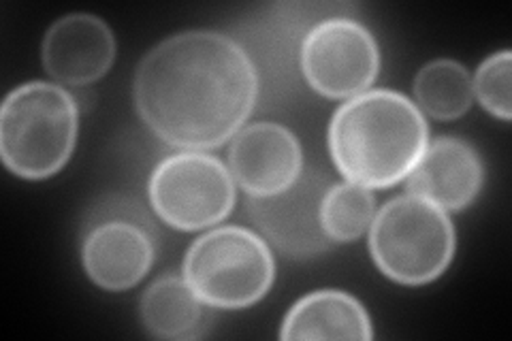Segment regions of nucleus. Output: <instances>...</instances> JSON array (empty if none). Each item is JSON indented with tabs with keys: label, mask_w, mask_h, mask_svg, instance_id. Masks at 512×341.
I'll use <instances>...</instances> for the list:
<instances>
[{
	"label": "nucleus",
	"mask_w": 512,
	"mask_h": 341,
	"mask_svg": "<svg viewBox=\"0 0 512 341\" xmlns=\"http://www.w3.org/2000/svg\"><path fill=\"white\" fill-rule=\"evenodd\" d=\"M376 201L372 190L352 182L331 184L320 203V224L333 243L359 239L372 226Z\"/></svg>",
	"instance_id": "16"
},
{
	"label": "nucleus",
	"mask_w": 512,
	"mask_h": 341,
	"mask_svg": "<svg viewBox=\"0 0 512 341\" xmlns=\"http://www.w3.org/2000/svg\"><path fill=\"white\" fill-rule=\"evenodd\" d=\"M485 167L474 145L459 137H440L427 145L408 175V192L444 211L472 205L483 188Z\"/></svg>",
	"instance_id": "12"
},
{
	"label": "nucleus",
	"mask_w": 512,
	"mask_h": 341,
	"mask_svg": "<svg viewBox=\"0 0 512 341\" xmlns=\"http://www.w3.org/2000/svg\"><path fill=\"white\" fill-rule=\"evenodd\" d=\"M141 322L152 337L188 341L207 335L212 327L210 305L190 288L184 275L167 273L143 292L139 305Z\"/></svg>",
	"instance_id": "13"
},
{
	"label": "nucleus",
	"mask_w": 512,
	"mask_h": 341,
	"mask_svg": "<svg viewBox=\"0 0 512 341\" xmlns=\"http://www.w3.org/2000/svg\"><path fill=\"white\" fill-rule=\"evenodd\" d=\"M370 250L389 280L421 286L438 280L455 256V229L444 209L414 194L382 205L370 226Z\"/></svg>",
	"instance_id": "4"
},
{
	"label": "nucleus",
	"mask_w": 512,
	"mask_h": 341,
	"mask_svg": "<svg viewBox=\"0 0 512 341\" xmlns=\"http://www.w3.org/2000/svg\"><path fill=\"white\" fill-rule=\"evenodd\" d=\"M282 339H357L374 337L365 307L342 290H316L297 301L282 322Z\"/></svg>",
	"instance_id": "14"
},
{
	"label": "nucleus",
	"mask_w": 512,
	"mask_h": 341,
	"mask_svg": "<svg viewBox=\"0 0 512 341\" xmlns=\"http://www.w3.org/2000/svg\"><path fill=\"white\" fill-rule=\"evenodd\" d=\"M229 171L248 197H271L297 182L303 171L301 145L282 124H250L233 137Z\"/></svg>",
	"instance_id": "10"
},
{
	"label": "nucleus",
	"mask_w": 512,
	"mask_h": 341,
	"mask_svg": "<svg viewBox=\"0 0 512 341\" xmlns=\"http://www.w3.org/2000/svg\"><path fill=\"white\" fill-rule=\"evenodd\" d=\"M156 216L180 231L222 222L235 205V180L222 162L205 152L184 150L165 158L150 177Z\"/></svg>",
	"instance_id": "6"
},
{
	"label": "nucleus",
	"mask_w": 512,
	"mask_h": 341,
	"mask_svg": "<svg viewBox=\"0 0 512 341\" xmlns=\"http://www.w3.org/2000/svg\"><path fill=\"white\" fill-rule=\"evenodd\" d=\"M77 103L50 81L15 88L0 109V158L24 180H45L67 165L77 139Z\"/></svg>",
	"instance_id": "3"
},
{
	"label": "nucleus",
	"mask_w": 512,
	"mask_h": 341,
	"mask_svg": "<svg viewBox=\"0 0 512 341\" xmlns=\"http://www.w3.org/2000/svg\"><path fill=\"white\" fill-rule=\"evenodd\" d=\"M414 99L421 113L440 122L461 118L472 105V77L455 60H434L425 64L414 79Z\"/></svg>",
	"instance_id": "15"
},
{
	"label": "nucleus",
	"mask_w": 512,
	"mask_h": 341,
	"mask_svg": "<svg viewBox=\"0 0 512 341\" xmlns=\"http://www.w3.org/2000/svg\"><path fill=\"white\" fill-rule=\"evenodd\" d=\"M156 258V229L139 203H103L94 207L82 239V263L88 278L103 290L137 286Z\"/></svg>",
	"instance_id": "7"
},
{
	"label": "nucleus",
	"mask_w": 512,
	"mask_h": 341,
	"mask_svg": "<svg viewBox=\"0 0 512 341\" xmlns=\"http://www.w3.org/2000/svg\"><path fill=\"white\" fill-rule=\"evenodd\" d=\"M301 71L308 84L327 99H352L367 92L378 77V43L355 20H323L301 43Z\"/></svg>",
	"instance_id": "8"
},
{
	"label": "nucleus",
	"mask_w": 512,
	"mask_h": 341,
	"mask_svg": "<svg viewBox=\"0 0 512 341\" xmlns=\"http://www.w3.org/2000/svg\"><path fill=\"white\" fill-rule=\"evenodd\" d=\"M133 99L156 137L173 148L205 152L242 131L259 99V75L231 37L188 30L143 56Z\"/></svg>",
	"instance_id": "1"
},
{
	"label": "nucleus",
	"mask_w": 512,
	"mask_h": 341,
	"mask_svg": "<svg viewBox=\"0 0 512 341\" xmlns=\"http://www.w3.org/2000/svg\"><path fill=\"white\" fill-rule=\"evenodd\" d=\"M429 145L427 120L408 96L367 90L348 99L331 120L329 152L348 182L391 188L419 165Z\"/></svg>",
	"instance_id": "2"
},
{
	"label": "nucleus",
	"mask_w": 512,
	"mask_h": 341,
	"mask_svg": "<svg viewBox=\"0 0 512 341\" xmlns=\"http://www.w3.org/2000/svg\"><path fill=\"white\" fill-rule=\"evenodd\" d=\"M41 58L60 86H90L114 64V32L96 15H64L45 32Z\"/></svg>",
	"instance_id": "11"
},
{
	"label": "nucleus",
	"mask_w": 512,
	"mask_h": 341,
	"mask_svg": "<svg viewBox=\"0 0 512 341\" xmlns=\"http://www.w3.org/2000/svg\"><path fill=\"white\" fill-rule=\"evenodd\" d=\"M510 71H512V54L510 50H502L489 56L472 81V90L478 96L491 116L500 118L502 122H510L512 103H510Z\"/></svg>",
	"instance_id": "17"
},
{
	"label": "nucleus",
	"mask_w": 512,
	"mask_h": 341,
	"mask_svg": "<svg viewBox=\"0 0 512 341\" xmlns=\"http://www.w3.org/2000/svg\"><path fill=\"white\" fill-rule=\"evenodd\" d=\"M329 175L303 169L293 186L271 197H248V214L261 235L284 256L314 258L333 248L320 224V203L329 190Z\"/></svg>",
	"instance_id": "9"
},
{
	"label": "nucleus",
	"mask_w": 512,
	"mask_h": 341,
	"mask_svg": "<svg viewBox=\"0 0 512 341\" xmlns=\"http://www.w3.org/2000/svg\"><path fill=\"white\" fill-rule=\"evenodd\" d=\"M182 275L214 310H244L267 295L276 263L261 235L242 226H220L188 248Z\"/></svg>",
	"instance_id": "5"
}]
</instances>
